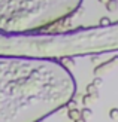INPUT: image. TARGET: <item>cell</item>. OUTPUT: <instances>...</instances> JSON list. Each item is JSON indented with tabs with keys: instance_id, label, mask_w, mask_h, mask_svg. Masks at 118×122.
<instances>
[{
	"instance_id": "1",
	"label": "cell",
	"mask_w": 118,
	"mask_h": 122,
	"mask_svg": "<svg viewBox=\"0 0 118 122\" xmlns=\"http://www.w3.org/2000/svg\"><path fill=\"white\" fill-rule=\"evenodd\" d=\"M82 0H0V31L26 33L55 24L75 12Z\"/></svg>"
},
{
	"instance_id": "2",
	"label": "cell",
	"mask_w": 118,
	"mask_h": 122,
	"mask_svg": "<svg viewBox=\"0 0 118 122\" xmlns=\"http://www.w3.org/2000/svg\"><path fill=\"white\" fill-rule=\"evenodd\" d=\"M105 5H106V9L109 12H115L117 8H118V0H108Z\"/></svg>"
},
{
	"instance_id": "3",
	"label": "cell",
	"mask_w": 118,
	"mask_h": 122,
	"mask_svg": "<svg viewBox=\"0 0 118 122\" xmlns=\"http://www.w3.org/2000/svg\"><path fill=\"white\" fill-rule=\"evenodd\" d=\"M87 91H88V94H93L94 97H97V89H96V85H88V86H87Z\"/></svg>"
},
{
	"instance_id": "4",
	"label": "cell",
	"mask_w": 118,
	"mask_h": 122,
	"mask_svg": "<svg viewBox=\"0 0 118 122\" xmlns=\"http://www.w3.org/2000/svg\"><path fill=\"white\" fill-rule=\"evenodd\" d=\"M109 118H112V119H117V118H118V109H111Z\"/></svg>"
},
{
	"instance_id": "5",
	"label": "cell",
	"mask_w": 118,
	"mask_h": 122,
	"mask_svg": "<svg viewBox=\"0 0 118 122\" xmlns=\"http://www.w3.org/2000/svg\"><path fill=\"white\" fill-rule=\"evenodd\" d=\"M69 116H70L72 119H78L79 112H78V110H70V112H69Z\"/></svg>"
},
{
	"instance_id": "6",
	"label": "cell",
	"mask_w": 118,
	"mask_h": 122,
	"mask_svg": "<svg viewBox=\"0 0 118 122\" xmlns=\"http://www.w3.org/2000/svg\"><path fill=\"white\" fill-rule=\"evenodd\" d=\"M111 24V21H109V18H100V25H109Z\"/></svg>"
},
{
	"instance_id": "7",
	"label": "cell",
	"mask_w": 118,
	"mask_h": 122,
	"mask_svg": "<svg viewBox=\"0 0 118 122\" xmlns=\"http://www.w3.org/2000/svg\"><path fill=\"white\" fill-rule=\"evenodd\" d=\"M90 115H91L90 109H84V110H82V116H90Z\"/></svg>"
},
{
	"instance_id": "8",
	"label": "cell",
	"mask_w": 118,
	"mask_h": 122,
	"mask_svg": "<svg viewBox=\"0 0 118 122\" xmlns=\"http://www.w3.org/2000/svg\"><path fill=\"white\" fill-rule=\"evenodd\" d=\"M100 83H102V79H100V77H96V79H94V82H93V85H96V86H99Z\"/></svg>"
},
{
	"instance_id": "9",
	"label": "cell",
	"mask_w": 118,
	"mask_h": 122,
	"mask_svg": "<svg viewBox=\"0 0 118 122\" xmlns=\"http://www.w3.org/2000/svg\"><path fill=\"white\" fill-rule=\"evenodd\" d=\"M99 2H100V3H106L108 0H99Z\"/></svg>"
},
{
	"instance_id": "10",
	"label": "cell",
	"mask_w": 118,
	"mask_h": 122,
	"mask_svg": "<svg viewBox=\"0 0 118 122\" xmlns=\"http://www.w3.org/2000/svg\"><path fill=\"white\" fill-rule=\"evenodd\" d=\"M78 122H84V121H82V119H81V121H78Z\"/></svg>"
}]
</instances>
